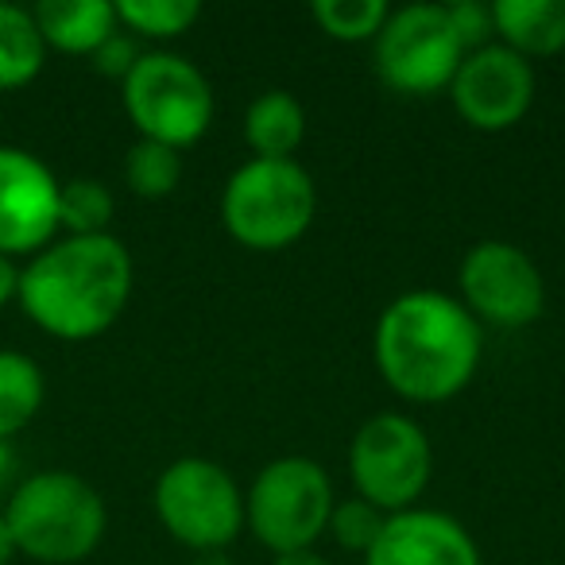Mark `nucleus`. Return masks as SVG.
Instances as JSON below:
<instances>
[{
    "label": "nucleus",
    "mask_w": 565,
    "mask_h": 565,
    "mask_svg": "<svg viewBox=\"0 0 565 565\" xmlns=\"http://www.w3.org/2000/svg\"><path fill=\"white\" fill-rule=\"evenodd\" d=\"M32 17L43 43L66 55H97V47L120 32L117 4L109 0H43L32 9Z\"/></svg>",
    "instance_id": "obj_14"
},
{
    "label": "nucleus",
    "mask_w": 565,
    "mask_h": 565,
    "mask_svg": "<svg viewBox=\"0 0 565 565\" xmlns=\"http://www.w3.org/2000/svg\"><path fill=\"white\" fill-rule=\"evenodd\" d=\"M4 523L17 554L40 565H74L89 557L105 539L109 511L86 477L66 469L32 472L4 503Z\"/></svg>",
    "instance_id": "obj_3"
},
{
    "label": "nucleus",
    "mask_w": 565,
    "mask_h": 565,
    "mask_svg": "<svg viewBox=\"0 0 565 565\" xmlns=\"http://www.w3.org/2000/svg\"><path fill=\"white\" fill-rule=\"evenodd\" d=\"M194 565H228V557L225 554H221V550H205V554L202 557H198V562Z\"/></svg>",
    "instance_id": "obj_29"
},
{
    "label": "nucleus",
    "mask_w": 565,
    "mask_h": 565,
    "mask_svg": "<svg viewBox=\"0 0 565 565\" xmlns=\"http://www.w3.org/2000/svg\"><path fill=\"white\" fill-rule=\"evenodd\" d=\"M465 58V43L446 4L418 0L387 12L376 32V66L403 94H434L449 86Z\"/></svg>",
    "instance_id": "obj_9"
},
{
    "label": "nucleus",
    "mask_w": 565,
    "mask_h": 565,
    "mask_svg": "<svg viewBox=\"0 0 565 565\" xmlns=\"http://www.w3.org/2000/svg\"><path fill=\"white\" fill-rule=\"evenodd\" d=\"M364 565H484L477 539L446 511L407 508L387 515Z\"/></svg>",
    "instance_id": "obj_13"
},
{
    "label": "nucleus",
    "mask_w": 565,
    "mask_h": 565,
    "mask_svg": "<svg viewBox=\"0 0 565 565\" xmlns=\"http://www.w3.org/2000/svg\"><path fill=\"white\" fill-rule=\"evenodd\" d=\"M271 565H330L318 550H291V554H275Z\"/></svg>",
    "instance_id": "obj_27"
},
{
    "label": "nucleus",
    "mask_w": 565,
    "mask_h": 565,
    "mask_svg": "<svg viewBox=\"0 0 565 565\" xmlns=\"http://www.w3.org/2000/svg\"><path fill=\"white\" fill-rule=\"evenodd\" d=\"M376 369L399 395L441 403L472 380L480 364V326L465 302L441 291H407L376 322Z\"/></svg>",
    "instance_id": "obj_2"
},
{
    "label": "nucleus",
    "mask_w": 565,
    "mask_h": 565,
    "mask_svg": "<svg viewBox=\"0 0 565 565\" xmlns=\"http://www.w3.org/2000/svg\"><path fill=\"white\" fill-rule=\"evenodd\" d=\"M449 20H454L457 35H461L465 51H477L488 43V35L495 32L492 24V4H477V0H457V4H446Z\"/></svg>",
    "instance_id": "obj_24"
},
{
    "label": "nucleus",
    "mask_w": 565,
    "mask_h": 565,
    "mask_svg": "<svg viewBox=\"0 0 565 565\" xmlns=\"http://www.w3.org/2000/svg\"><path fill=\"white\" fill-rule=\"evenodd\" d=\"M384 523H387L384 511H380L376 503L361 500V495L333 503V515H330L333 539H338L341 546H349V550H361V554H369L372 542H376L380 531H384Z\"/></svg>",
    "instance_id": "obj_23"
},
{
    "label": "nucleus",
    "mask_w": 565,
    "mask_h": 565,
    "mask_svg": "<svg viewBox=\"0 0 565 565\" xmlns=\"http://www.w3.org/2000/svg\"><path fill=\"white\" fill-rule=\"evenodd\" d=\"M454 105L472 128L500 132L526 117L534 102V66L519 51L503 43H484L465 51L454 82H449Z\"/></svg>",
    "instance_id": "obj_12"
},
{
    "label": "nucleus",
    "mask_w": 565,
    "mask_h": 565,
    "mask_svg": "<svg viewBox=\"0 0 565 565\" xmlns=\"http://www.w3.org/2000/svg\"><path fill=\"white\" fill-rule=\"evenodd\" d=\"M47 63V43L32 9L0 0V89H20L40 78Z\"/></svg>",
    "instance_id": "obj_17"
},
{
    "label": "nucleus",
    "mask_w": 565,
    "mask_h": 565,
    "mask_svg": "<svg viewBox=\"0 0 565 565\" xmlns=\"http://www.w3.org/2000/svg\"><path fill=\"white\" fill-rule=\"evenodd\" d=\"M307 132V109L287 89H267L244 113V136L259 159H291Z\"/></svg>",
    "instance_id": "obj_16"
},
{
    "label": "nucleus",
    "mask_w": 565,
    "mask_h": 565,
    "mask_svg": "<svg viewBox=\"0 0 565 565\" xmlns=\"http://www.w3.org/2000/svg\"><path fill=\"white\" fill-rule=\"evenodd\" d=\"M125 113L140 140H159L186 148L213 120V86L186 55L174 51H143L132 71L120 78Z\"/></svg>",
    "instance_id": "obj_6"
},
{
    "label": "nucleus",
    "mask_w": 565,
    "mask_h": 565,
    "mask_svg": "<svg viewBox=\"0 0 565 565\" xmlns=\"http://www.w3.org/2000/svg\"><path fill=\"white\" fill-rule=\"evenodd\" d=\"M330 472L315 457H275L244 492V523L275 554L315 550L333 515Z\"/></svg>",
    "instance_id": "obj_5"
},
{
    "label": "nucleus",
    "mask_w": 565,
    "mask_h": 565,
    "mask_svg": "<svg viewBox=\"0 0 565 565\" xmlns=\"http://www.w3.org/2000/svg\"><path fill=\"white\" fill-rule=\"evenodd\" d=\"M43 399L47 380L40 364L17 349H0V446L40 415Z\"/></svg>",
    "instance_id": "obj_18"
},
{
    "label": "nucleus",
    "mask_w": 565,
    "mask_h": 565,
    "mask_svg": "<svg viewBox=\"0 0 565 565\" xmlns=\"http://www.w3.org/2000/svg\"><path fill=\"white\" fill-rule=\"evenodd\" d=\"M12 557H17V542H12L9 523H4V515H0V565H12Z\"/></svg>",
    "instance_id": "obj_28"
},
{
    "label": "nucleus",
    "mask_w": 565,
    "mask_h": 565,
    "mask_svg": "<svg viewBox=\"0 0 565 565\" xmlns=\"http://www.w3.org/2000/svg\"><path fill=\"white\" fill-rule=\"evenodd\" d=\"M132 295V256L113 233L55 236L20 267L17 302L43 333L89 341L105 333Z\"/></svg>",
    "instance_id": "obj_1"
},
{
    "label": "nucleus",
    "mask_w": 565,
    "mask_h": 565,
    "mask_svg": "<svg viewBox=\"0 0 565 565\" xmlns=\"http://www.w3.org/2000/svg\"><path fill=\"white\" fill-rule=\"evenodd\" d=\"M310 12L333 40H376L392 9L384 0H315Z\"/></svg>",
    "instance_id": "obj_22"
},
{
    "label": "nucleus",
    "mask_w": 565,
    "mask_h": 565,
    "mask_svg": "<svg viewBox=\"0 0 565 565\" xmlns=\"http://www.w3.org/2000/svg\"><path fill=\"white\" fill-rule=\"evenodd\" d=\"M109 221H113V194L105 182L97 179L63 182V194H58V228H66V236L109 233Z\"/></svg>",
    "instance_id": "obj_19"
},
{
    "label": "nucleus",
    "mask_w": 565,
    "mask_h": 565,
    "mask_svg": "<svg viewBox=\"0 0 565 565\" xmlns=\"http://www.w3.org/2000/svg\"><path fill=\"white\" fill-rule=\"evenodd\" d=\"M125 179L140 198H167L182 179L179 148L159 140H136L125 156Z\"/></svg>",
    "instance_id": "obj_20"
},
{
    "label": "nucleus",
    "mask_w": 565,
    "mask_h": 565,
    "mask_svg": "<svg viewBox=\"0 0 565 565\" xmlns=\"http://www.w3.org/2000/svg\"><path fill=\"white\" fill-rule=\"evenodd\" d=\"M58 194L63 182L35 151L0 143V252L28 256L58 236Z\"/></svg>",
    "instance_id": "obj_11"
},
{
    "label": "nucleus",
    "mask_w": 565,
    "mask_h": 565,
    "mask_svg": "<svg viewBox=\"0 0 565 565\" xmlns=\"http://www.w3.org/2000/svg\"><path fill=\"white\" fill-rule=\"evenodd\" d=\"M17 291H20V267L17 259L0 252V307H9L17 299Z\"/></svg>",
    "instance_id": "obj_26"
},
{
    "label": "nucleus",
    "mask_w": 565,
    "mask_h": 565,
    "mask_svg": "<svg viewBox=\"0 0 565 565\" xmlns=\"http://www.w3.org/2000/svg\"><path fill=\"white\" fill-rule=\"evenodd\" d=\"M318 186L299 159L252 156L233 171L221 194V221L248 248H287L310 228Z\"/></svg>",
    "instance_id": "obj_4"
},
{
    "label": "nucleus",
    "mask_w": 565,
    "mask_h": 565,
    "mask_svg": "<svg viewBox=\"0 0 565 565\" xmlns=\"http://www.w3.org/2000/svg\"><path fill=\"white\" fill-rule=\"evenodd\" d=\"M495 35L519 55H557L565 47V0H495Z\"/></svg>",
    "instance_id": "obj_15"
},
{
    "label": "nucleus",
    "mask_w": 565,
    "mask_h": 565,
    "mask_svg": "<svg viewBox=\"0 0 565 565\" xmlns=\"http://www.w3.org/2000/svg\"><path fill=\"white\" fill-rule=\"evenodd\" d=\"M461 295L472 318L495 326H531L546 307L539 264L511 241H477L461 259Z\"/></svg>",
    "instance_id": "obj_10"
},
{
    "label": "nucleus",
    "mask_w": 565,
    "mask_h": 565,
    "mask_svg": "<svg viewBox=\"0 0 565 565\" xmlns=\"http://www.w3.org/2000/svg\"><path fill=\"white\" fill-rule=\"evenodd\" d=\"M156 515L179 542L221 550L244 526V492L225 465L210 457H179L156 480Z\"/></svg>",
    "instance_id": "obj_8"
},
{
    "label": "nucleus",
    "mask_w": 565,
    "mask_h": 565,
    "mask_svg": "<svg viewBox=\"0 0 565 565\" xmlns=\"http://www.w3.org/2000/svg\"><path fill=\"white\" fill-rule=\"evenodd\" d=\"M430 438L415 418L399 411H380L353 434L349 472H353L356 495L376 503L384 515L415 508L423 488L430 484Z\"/></svg>",
    "instance_id": "obj_7"
},
{
    "label": "nucleus",
    "mask_w": 565,
    "mask_h": 565,
    "mask_svg": "<svg viewBox=\"0 0 565 565\" xmlns=\"http://www.w3.org/2000/svg\"><path fill=\"white\" fill-rule=\"evenodd\" d=\"M198 17H202L198 0H120L117 4L120 24L136 35H151V40L182 35Z\"/></svg>",
    "instance_id": "obj_21"
},
{
    "label": "nucleus",
    "mask_w": 565,
    "mask_h": 565,
    "mask_svg": "<svg viewBox=\"0 0 565 565\" xmlns=\"http://www.w3.org/2000/svg\"><path fill=\"white\" fill-rule=\"evenodd\" d=\"M94 58H97V71L125 78V74L136 66V58H140V51H136L132 35L117 32V35H109V40H105L102 47H97V55H94Z\"/></svg>",
    "instance_id": "obj_25"
}]
</instances>
